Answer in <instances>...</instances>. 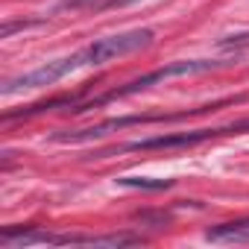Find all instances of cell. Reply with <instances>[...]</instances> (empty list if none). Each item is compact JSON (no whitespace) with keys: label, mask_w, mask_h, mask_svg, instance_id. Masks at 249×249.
<instances>
[{"label":"cell","mask_w":249,"mask_h":249,"mask_svg":"<svg viewBox=\"0 0 249 249\" xmlns=\"http://www.w3.org/2000/svg\"><path fill=\"white\" fill-rule=\"evenodd\" d=\"M226 65H231V62H229V59H182V62H170V65H164V68H159V71H153V73H144V76H138V79L126 82L123 88H114V91H108V94H106V97H100V100H91L88 106H82V108H76V111H88V108H94V106H103V103H108V100H117V97H129V94L147 91V88H153L156 82H164V79H173V76L205 73V71L226 68Z\"/></svg>","instance_id":"7a4b0ae2"},{"label":"cell","mask_w":249,"mask_h":249,"mask_svg":"<svg viewBox=\"0 0 249 249\" xmlns=\"http://www.w3.org/2000/svg\"><path fill=\"white\" fill-rule=\"evenodd\" d=\"M53 234L47 231H38V229H6L3 234H0V246L3 249H24V246H36V243H50Z\"/></svg>","instance_id":"52a82bcc"},{"label":"cell","mask_w":249,"mask_h":249,"mask_svg":"<svg viewBox=\"0 0 249 249\" xmlns=\"http://www.w3.org/2000/svg\"><path fill=\"white\" fill-rule=\"evenodd\" d=\"M117 185L123 188H144V191H164L173 185V179H150V176H120Z\"/></svg>","instance_id":"ba28073f"},{"label":"cell","mask_w":249,"mask_h":249,"mask_svg":"<svg viewBox=\"0 0 249 249\" xmlns=\"http://www.w3.org/2000/svg\"><path fill=\"white\" fill-rule=\"evenodd\" d=\"M234 100H246L243 94L234 97ZM234 100H220V103H211V106H202V108H185V111H173V114H132V117H114V120H106V123H97V126H88V129H79V132H59L53 135V141H62V144H82V141H94V138H103L108 132H117L123 126H138V123H176V120H185V117H194V114H205V111H214L220 106H229Z\"/></svg>","instance_id":"6da1fadb"},{"label":"cell","mask_w":249,"mask_h":249,"mask_svg":"<svg viewBox=\"0 0 249 249\" xmlns=\"http://www.w3.org/2000/svg\"><path fill=\"white\" fill-rule=\"evenodd\" d=\"M205 240H211V243H249V220L211 226L205 231Z\"/></svg>","instance_id":"8992f818"},{"label":"cell","mask_w":249,"mask_h":249,"mask_svg":"<svg viewBox=\"0 0 249 249\" xmlns=\"http://www.w3.org/2000/svg\"><path fill=\"white\" fill-rule=\"evenodd\" d=\"M129 3H138V0H91L88 6H94V9H120V6H129Z\"/></svg>","instance_id":"30bf717a"},{"label":"cell","mask_w":249,"mask_h":249,"mask_svg":"<svg viewBox=\"0 0 249 249\" xmlns=\"http://www.w3.org/2000/svg\"><path fill=\"white\" fill-rule=\"evenodd\" d=\"M79 68H85V59H82V53H73V56L47 62V65H41V68H36V71H30V73H21V76L9 79L0 91H3L6 97H12V94H21V91L47 88V85H56L62 76H68V73H73V71H79Z\"/></svg>","instance_id":"277c9868"},{"label":"cell","mask_w":249,"mask_h":249,"mask_svg":"<svg viewBox=\"0 0 249 249\" xmlns=\"http://www.w3.org/2000/svg\"><path fill=\"white\" fill-rule=\"evenodd\" d=\"M220 50H246L249 47V30L246 33H231V36H223L217 41Z\"/></svg>","instance_id":"9c48e42d"},{"label":"cell","mask_w":249,"mask_h":249,"mask_svg":"<svg viewBox=\"0 0 249 249\" xmlns=\"http://www.w3.org/2000/svg\"><path fill=\"white\" fill-rule=\"evenodd\" d=\"M156 38L153 30H126V33H114V36H106V38H97L91 41L82 53L85 65H106V62H114V59H123V56H132L144 47H150Z\"/></svg>","instance_id":"3957f363"},{"label":"cell","mask_w":249,"mask_h":249,"mask_svg":"<svg viewBox=\"0 0 249 249\" xmlns=\"http://www.w3.org/2000/svg\"><path fill=\"white\" fill-rule=\"evenodd\" d=\"M249 132V120H237V123H226V126H214V129H194V132H173V135H159V138H144V141H132L123 150H176V147H194L199 141L208 138H220V135H240Z\"/></svg>","instance_id":"5b68a950"}]
</instances>
